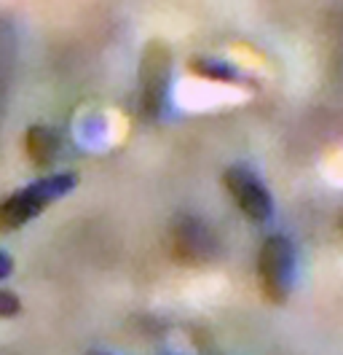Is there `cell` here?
Returning a JSON list of instances; mask_svg holds the SVG:
<instances>
[{"mask_svg": "<svg viewBox=\"0 0 343 355\" xmlns=\"http://www.w3.org/2000/svg\"><path fill=\"white\" fill-rule=\"evenodd\" d=\"M73 186H75V175L54 173V175H46L19 189L17 194L6 197L0 202V232H14L24 223H30L35 216H41L51 202L70 194Z\"/></svg>", "mask_w": 343, "mask_h": 355, "instance_id": "cell-1", "label": "cell"}, {"mask_svg": "<svg viewBox=\"0 0 343 355\" xmlns=\"http://www.w3.org/2000/svg\"><path fill=\"white\" fill-rule=\"evenodd\" d=\"M260 288L271 304H284L295 280V248L284 234H271L257 253Z\"/></svg>", "mask_w": 343, "mask_h": 355, "instance_id": "cell-2", "label": "cell"}, {"mask_svg": "<svg viewBox=\"0 0 343 355\" xmlns=\"http://www.w3.org/2000/svg\"><path fill=\"white\" fill-rule=\"evenodd\" d=\"M223 183H225V191L228 197L236 202V207L255 223H263L271 218L274 213V202H271V194L266 189V183L244 164H234L225 170L223 175Z\"/></svg>", "mask_w": 343, "mask_h": 355, "instance_id": "cell-3", "label": "cell"}, {"mask_svg": "<svg viewBox=\"0 0 343 355\" xmlns=\"http://www.w3.org/2000/svg\"><path fill=\"white\" fill-rule=\"evenodd\" d=\"M142 105L148 113H158L164 94H167V78H169V62L164 46H148L145 65H142Z\"/></svg>", "mask_w": 343, "mask_h": 355, "instance_id": "cell-4", "label": "cell"}, {"mask_svg": "<svg viewBox=\"0 0 343 355\" xmlns=\"http://www.w3.org/2000/svg\"><path fill=\"white\" fill-rule=\"evenodd\" d=\"M24 148H27V156L35 167H51V162L59 154V140H57V132L43 127V124H35L27 130V137H24Z\"/></svg>", "mask_w": 343, "mask_h": 355, "instance_id": "cell-5", "label": "cell"}, {"mask_svg": "<svg viewBox=\"0 0 343 355\" xmlns=\"http://www.w3.org/2000/svg\"><path fill=\"white\" fill-rule=\"evenodd\" d=\"M21 310L19 299L11 291H0V318H11Z\"/></svg>", "mask_w": 343, "mask_h": 355, "instance_id": "cell-6", "label": "cell"}, {"mask_svg": "<svg viewBox=\"0 0 343 355\" xmlns=\"http://www.w3.org/2000/svg\"><path fill=\"white\" fill-rule=\"evenodd\" d=\"M11 259H8V256H6V253H0V277H8V275H11Z\"/></svg>", "mask_w": 343, "mask_h": 355, "instance_id": "cell-7", "label": "cell"}]
</instances>
